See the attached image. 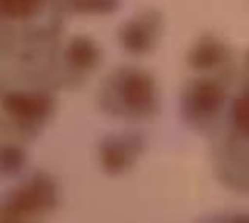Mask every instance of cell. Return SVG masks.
<instances>
[{
	"label": "cell",
	"mask_w": 249,
	"mask_h": 223,
	"mask_svg": "<svg viewBox=\"0 0 249 223\" xmlns=\"http://www.w3.org/2000/svg\"><path fill=\"white\" fill-rule=\"evenodd\" d=\"M117 95L128 109H132L136 112H144V111L152 109V101H154L152 81L148 76H144L140 72L123 74L119 80V85H117Z\"/></svg>",
	"instance_id": "1"
},
{
	"label": "cell",
	"mask_w": 249,
	"mask_h": 223,
	"mask_svg": "<svg viewBox=\"0 0 249 223\" xmlns=\"http://www.w3.org/2000/svg\"><path fill=\"white\" fill-rule=\"evenodd\" d=\"M4 107L19 120H35L49 111V99L37 93H14L6 97Z\"/></svg>",
	"instance_id": "2"
},
{
	"label": "cell",
	"mask_w": 249,
	"mask_h": 223,
	"mask_svg": "<svg viewBox=\"0 0 249 223\" xmlns=\"http://www.w3.org/2000/svg\"><path fill=\"white\" fill-rule=\"evenodd\" d=\"M138 142L132 138H111L101 145V161L107 171H121L134 157Z\"/></svg>",
	"instance_id": "3"
},
{
	"label": "cell",
	"mask_w": 249,
	"mask_h": 223,
	"mask_svg": "<svg viewBox=\"0 0 249 223\" xmlns=\"http://www.w3.org/2000/svg\"><path fill=\"white\" fill-rule=\"evenodd\" d=\"M21 194L14 196L10 209L18 215V213H31L35 209H41V206L49 204V198L53 196V190L49 186V182L45 180H35L33 184H29L27 188L19 190Z\"/></svg>",
	"instance_id": "4"
},
{
	"label": "cell",
	"mask_w": 249,
	"mask_h": 223,
	"mask_svg": "<svg viewBox=\"0 0 249 223\" xmlns=\"http://www.w3.org/2000/svg\"><path fill=\"white\" fill-rule=\"evenodd\" d=\"M220 101H222V89L214 83H208V81L204 85H198L189 99L191 111L196 112V116H204L208 112H214L216 107L220 105Z\"/></svg>",
	"instance_id": "5"
},
{
	"label": "cell",
	"mask_w": 249,
	"mask_h": 223,
	"mask_svg": "<svg viewBox=\"0 0 249 223\" xmlns=\"http://www.w3.org/2000/svg\"><path fill=\"white\" fill-rule=\"evenodd\" d=\"M121 41L126 48L140 52L146 50L152 43V25L146 19H136L130 21L126 27H123L121 31Z\"/></svg>",
	"instance_id": "6"
},
{
	"label": "cell",
	"mask_w": 249,
	"mask_h": 223,
	"mask_svg": "<svg viewBox=\"0 0 249 223\" xmlns=\"http://www.w3.org/2000/svg\"><path fill=\"white\" fill-rule=\"evenodd\" d=\"M68 52H70V58H72V62L76 66H89L97 58L95 45H91V41H88V39H76V41H72Z\"/></svg>",
	"instance_id": "7"
},
{
	"label": "cell",
	"mask_w": 249,
	"mask_h": 223,
	"mask_svg": "<svg viewBox=\"0 0 249 223\" xmlns=\"http://www.w3.org/2000/svg\"><path fill=\"white\" fill-rule=\"evenodd\" d=\"M39 0H0V12L14 16V17H23L33 12Z\"/></svg>",
	"instance_id": "8"
},
{
	"label": "cell",
	"mask_w": 249,
	"mask_h": 223,
	"mask_svg": "<svg viewBox=\"0 0 249 223\" xmlns=\"http://www.w3.org/2000/svg\"><path fill=\"white\" fill-rule=\"evenodd\" d=\"M78 10L84 12H107L111 8H115L117 0H74Z\"/></svg>",
	"instance_id": "9"
},
{
	"label": "cell",
	"mask_w": 249,
	"mask_h": 223,
	"mask_svg": "<svg viewBox=\"0 0 249 223\" xmlns=\"http://www.w3.org/2000/svg\"><path fill=\"white\" fill-rule=\"evenodd\" d=\"M235 112H237V124H239V128L245 134H249V91L239 99Z\"/></svg>",
	"instance_id": "10"
}]
</instances>
